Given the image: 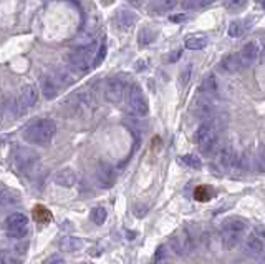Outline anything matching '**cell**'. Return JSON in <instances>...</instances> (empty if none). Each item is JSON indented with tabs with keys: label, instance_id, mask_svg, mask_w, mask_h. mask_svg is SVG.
I'll return each mask as SVG.
<instances>
[{
	"label": "cell",
	"instance_id": "28",
	"mask_svg": "<svg viewBox=\"0 0 265 264\" xmlns=\"http://www.w3.org/2000/svg\"><path fill=\"white\" fill-rule=\"evenodd\" d=\"M171 248H173V251L179 254V256H184V244H182V239H181V234H179V231L176 234H173V238H171Z\"/></svg>",
	"mask_w": 265,
	"mask_h": 264
},
{
	"label": "cell",
	"instance_id": "8",
	"mask_svg": "<svg viewBox=\"0 0 265 264\" xmlns=\"http://www.w3.org/2000/svg\"><path fill=\"white\" fill-rule=\"evenodd\" d=\"M257 56H259V45L257 42H247L242 49L239 52V58L240 63H242V68H249L257 62Z\"/></svg>",
	"mask_w": 265,
	"mask_h": 264
},
{
	"label": "cell",
	"instance_id": "19",
	"mask_svg": "<svg viewBox=\"0 0 265 264\" xmlns=\"http://www.w3.org/2000/svg\"><path fill=\"white\" fill-rule=\"evenodd\" d=\"M28 224V218L23 213H12L7 216L5 219V231L12 228H22V226Z\"/></svg>",
	"mask_w": 265,
	"mask_h": 264
},
{
	"label": "cell",
	"instance_id": "14",
	"mask_svg": "<svg viewBox=\"0 0 265 264\" xmlns=\"http://www.w3.org/2000/svg\"><path fill=\"white\" fill-rule=\"evenodd\" d=\"M217 161L222 168H230L234 163H237V155H235L234 146H224L217 155Z\"/></svg>",
	"mask_w": 265,
	"mask_h": 264
},
{
	"label": "cell",
	"instance_id": "3",
	"mask_svg": "<svg viewBox=\"0 0 265 264\" xmlns=\"http://www.w3.org/2000/svg\"><path fill=\"white\" fill-rule=\"evenodd\" d=\"M94 55V47L91 44H87L83 47H78L68 55V65L77 72H87L91 65V58Z\"/></svg>",
	"mask_w": 265,
	"mask_h": 264
},
{
	"label": "cell",
	"instance_id": "31",
	"mask_svg": "<svg viewBox=\"0 0 265 264\" xmlns=\"http://www.w3.org/2000/svg\"><path fill=\"white\" fill-rule=\"evenodd\" d=\"M27 249H28V243H27V241H18V243L13 244V248H12V256H18V258L25 256V254H27Z\"/></svg>",
	"mask_w": 265,
	"mask_h": 264
},
{
	"label": "cell",
	"instance_id": "38",
	"mask_svg": "<svg viewBox=\"0 0 265 264\" xmlns=\"http://www.w3.org/2000/svg\"><path fill=\"white\" fill-rule=\"evenodd\" d=\"M181 161L186 163V164H191L192 168H199V166H201V163H199L197 159L192 158V157H184V158H181Z\"/></svg>",
	"mask_w": 265,
	"mask_h": 264
},
{
	"label": "cell",
	"instance_id": "40",
	"mask_svg": "<svg viewBox=\"0 0 265 264\" xmlns=\"http://www.w3.org/2000/svg\"><path fill=\"white\" fill-rule=\"evenodd\" d=\"M132 2H134V3H139V0H132Z\"/></svg>",
	"mask_w": 265,
	"mask_h": 264
},
{
	"label": "cell",
	"instance_id": "39",
	"mask_svg": "<svg viewBox=\"0 0 265 264\" xmlns=\"http://www.w3.org/2000/svg\"><path fill=\"white\" fill-rule=\"evenodd\" d=\"M45 264H65V261H63V258H60V256H53V258H50L48 261H46Z\"/></svg>",
	"mask_w": 265,
	"mask_h": 264
},
{
	"label": "cell",
	"instance_id": "29",
	"mask_svg": "<svg viewBox=\"0 0 265 264\" xmlns=\"http://www.w3.org/2000/svg\"><path fill=\"white\" fill-rule=\"evenodd\" d=\"M154 40V32L149 27H144L139 32V45H148Z\"/></svg>",
	"mask_w": 265,
	"mask_h": 264
},
{
	"label": "cell",
	"instance_id": "9",
	"mask_svg": "<svg viewBox=\"0 0 265 264\" xmlns=\"http://www.w3.org/2000/svg\"><path fill=\"white\" fill-rule=\"evenodd\" d=\"M194 115L199 120L209 121L212 118V115H214V103L211 102V98L207 97L197 98V102L194 103Z\"/></svg>",
	"mask_w": 265,
	"mask_h": 264
},
{
	"label": "cell",
	"instance_id": "33",
	"mask_svg": "<svg viewBox=\"0 0 265 264\" xmlns=\"http://www.w3.org/2000/svg\"><path fill=\"white\" fill-rule=\"evenodd\" d=\"M214 0H186L184 5L187 8H204V7H209Z\"/></svg>",
	"mask_w": 265,
	"mask_h": 264
},
{
	"label": "cell",
	"instance_id": "11",
	"mask_svg": "<svg viewBox=\"0 0 265 264\" xmlns=\"http://www.w3.org/2000/svg\"><path fill=\"white\" fill-rule=\"evenodd\" d=\"M264 239L259 238L257 234H250V236L245 239L244 243V253L247 254V256H259V254L264 253Z\"/></svg>",
	"mask_w": 265,
	"mask_h": 264
},
{
	"label": "cell",
	"instance_id": "22",
	"mask_svg": "<svg viewBox=\"0 0 265 264\" xmlns=\"http://www.w3.org/2000/svg\"><path fill=\"white\" fill-rule=\"evenodd\" d=\"M201 92L206 93V95H212V93L217 92V80L212 73L204 78V82L201 85Z\"/></svg>",
	"mask_w": 265,
	"mask_h": 264
},
{
	"label": "cell",
	"instance_id": "16",
	"mask_svg": "<svg viewBox=\"0 0 265 264\" xmlns=\"http://www.w3.org/2000/svg\"><path fill=\"white\" fill-rule=\"evenodd\" d=\"M247 224H245L244 219L240 218H229L225 219L221 226V231H225V233H235V234H242Z\"/></svg>",
	"mask_w": 265,
	"mask_h": 264
},
{
	"label": "cell",
	"instance_id": "34",
	"mask_svg": "<svg viewBox=\"0 0 265 264\" xmlns=\"http://www.w3.org/2000/svg\"><path fill=\"white\" fill-rule=\"evenodd\" d=\"M247 5V0H227L225 2V7L229 8L232 12H239Z\"/></svg>",
	"mask_w": 265,
	"mask_h": 264
},
{
	"label": "cell",
	"instance_id": "1",
	"mask_svg": "<svg viewBox=\"0 0 265 264\" xmlns=\"http://www.w3.org/2000/svg\"><path fill=\"white\" fill-rule=\"evenodd\" d=\"M56 133V125L53 120H48V118H40V120H35L32 121L30 125L23 130V140L30 145H35V146H44V145H48L53 136Z\"/></svg>",
	"mask_w": 265,
	"mask_h": 264
},
{
	"label": "cell",
	"instance_id": "23",
	"mask_svg": "<svg viewBox=\"0 0 265 264\" xmlns=\"http://www.w3.org/2000/svg\"><path fill=\"white\" fill-rule=\"evenodd\" d=\"M55 78H56V82H60L61 85H72L75 82V77L68 68H56Z\"/></svg>",
	"mask_w": 265,
	"mask_h": 264
},
{
	"label": "cell",
	"instance_id": "21",
	"mask_svg": "<svg viewBox=\"0 0 265 264\" xmlns=\"http://www.w3.org/2000/svg\"><path fill=\"white\" fill-rule=\"evenodd\" d=\"M207 45V39L204 35H192L186 40V47L189 50H202Z\"/></svg>",
	"mask_w": 265,
	"mask_h": 264
},
{
	"label": "cell",
	"instance_id": "5",
	"mask_svg": "<svg viewBox=\"0 0 265 264\" xmlns=\"http://www.w3.org/2000/svg\"><path fill=\"white\" fill-rule=\"evenodd\" d=\"M125 93H126V83L123 82V78L113 77L106 82L105 98L110 103H120L125 98Z\"/></svg>",
	"mask_w": 265,
	"mask_h": 264
},
{
	"label": "cell",
	"instance_id": "7",
	"mask_svg": "<svg viewBox=\"0 0 265 264\" xmlns=\"http://www.w3.org/2000/svg\"><path fill=\"white\" fill-rule=\"evenodd\" d=\"M96 181H98V185L101 188H105V190H108V188H111L113 185H115L116 174H115V169H113V166L110 163L98 161V164H96Z\"/></svg>",
	"mask_w": 265,
	"mask_h": 264
},
{
	"label": "cell",
	"instance_id": "24",
	"mask_svg": "<svg viewBox=\"0 0 265 264\" xmlns=\"http://www.w3.org/2000/svg\"><path fill=\"white\" fill-rule=\"evenodd\" d=\"M199 146H201V153L202 155H206V157H211V155L217 150V146H219V138H217V135H216V136H212L211 140H207L206 143H202V145H199Z\"/></svg>",
	"mask_w": 265,
	"mask_h": 264
},
{
	"label": "cell",
	"instance_id": "17",
	"mask_svg": "<svg viewBox=\"0 0 265 264\" xmlns=\"http://www.w3.org/2000/svg\"><path fill=\"white\" fill-rule=\"evenodd\" d=\"M116 20H118V25L126 30V28H131L136 22H138V15L130 10H120L116 15Z\"/></svg>",
	"mask_w": 265,
	"mask_h": 264
},
{
	"label": "cell",
	"instance_id": "18",
	"mask_svg": "<svg viewBox=\"0 0 265 264\" xmlns=\"http://www.w3.org/2000/svg\"><path fill=\"white\" fill-rule=\"evenodd\" d=\"M240 238H242V234L225 233V231H222V234H221V244H222V248H224V249L230 251V249L237 248V244L240 243Z\"/></svg>",
	"mask_w": 265,
	"mask_h": 264
},
{
	"label": "cell",
	"instance_id": "6",
	"mask_svg": "<svg viewBox=\"0 0 265 264\" xmlns=\"http://www.w3.org/2000/svg\"><path fill=\"white\" fill-rule=\"evenodd\" d=\"M39 100V90H37L35 85L32 83H27L23 85L20 88V93H18V98H17V103H18V108L20 111H27L28 108H32L33 105Z\"/></svg>",
	"mask_w": 265,
	"mask_h": 264
},
{
	"label": "cell",
	"instance_id": "27",
	"mask_svg": "<svg viewBox=\"0 0 265 264\" xmlns=\"http://www.w3.org/2000/svg\"><path fill=\"white\" fill-rule=\"evenodd\" d=\"M153 2H154L156 10L168 12V10H173V8L177 5L179 0H153Z\"/></svg>",
	"mask_w": 265,
	"mask_h": 264
},
{
	"label": "cell",
	"instance_id": "10",
	"mask_svg": "<svg viewBox=\"0 0 265 264\" xmlns=\"http://www.w3.org/2000/svg\"><path fill=\"white\" fill-rule=\"evenodd\" d=\"M53 181L61 188H72L77 183V173L72 168H61L53 174Z\"/></svg>",
	"mask_w": 265,
	"mask_h": 264
},
{
	"label": "cell",
	"instance_id": "32",
	"mask_svg": "<svg viewBox=\"0 0 265 264\" xmlns=\"http://www.w3.org/2000/svg\"><path fill=\"white\" fill-rule=\"evenodd\" d=\"M18 201V195L15 191H10V190H3L2 191V205H13V203Z\"/></svg>",
	"mask_w": 265,
	"mask_h": 264
},
{
	"label": "cell",
	"instance_id": "41",
	"mask_svg": "<svg viewBox=\"0 0 265 264\" xmlns=\"http://www.w3.org/2000/svg\"><path fill=\"white\" fill-rule=\"evenodd\" d=\"M260 264H265V258H264V261H262V263H260Z\"/></svg>",
	"mask_w": 265,
	"mask_h": 264
},
{
	"label": "cell",
	"instance_id": "20",
	"mask_svg": "<svg viewBox=\"0 0 265 264\" xmlns=\"http://www.w3.org/2000/svg\"><path fill=\"white\" fill-rule=\"evenodd\" d=\"M249 22L250 20H232L229 25V35L234 37V39L242 37L245 34V30L249 28V25H245V23H249Z\"/></svg>",
	"mask_w": 265,
	"mask_h": 264
},
{
	"label": "cell",
	"instance_id": "37",
	"mask_svg": "<svg viewBox=\"0 0 265 264\" xmlns=\"http://www.w3.org/2000/svg\"><path fill=\"white\" fill-rule=\"evenodd\" d=\"M191 73H192V65L189 63L187 67L182 70V73H181V80H179V82H181V87H186V85L189 83V78H191Z\"/></svg>",
	"mask_w": 265,
	"mask_h": 264
},
{
	"label": "cell",
	"instance_id": "30",
	"mask_svg": "<svg viewBox=\"0 0 265 264\" xmlns=\"http://www.w3.org/2000/svg\"><path fill=\"white\" fill-rule=\"evenodd\" d=\"M28 233V228L27 226H22V228H12V229H7V236L8 238H13V239H23L27 236Z\"/></svg>",
	"mask_w": 265,
	"mask_h": 264
},
{
	"label": "cell",
	"instance_id": "25",
	"mask_svg": "<svg viewBox=\"0 0 265 264\" xmlns=\"http://www.w3.org/2000/svg\"><path fill=\"white\" fill-rule=\"evenodd\" d=\"M179 234H181V239H182V244H184V253L186 254H191L194 251V239L191 236V233L186 229V228H182L181 231H179Z\"/></svg>",
	"mask_w": 265,
	"mask_h": 264
},
{
	"label": "cell",
	"instance_id": "36",
	"mask_svg": "<svg viewBox=\"0 0 265 264\" xmlns=\"http://www.w3.org/2000/svg\"><path fill=\"white\" fill-rule=\"evenodd\" d=\"M105 56H106V44L103 42V44H99L98 47V50H96V56H94V60H93V67H96V65H99L105 60Z\"/></svg>",
	"mask_w": 265,
	"mask_h": 264
},
{
	"label": "cell",
	"instance_id": "15",
	"mask_svg": "<svg viewBox=\"0 0 265 264\" xmlns=\"http://www.w3.org/2000/svg\"><path fill=\"white\" fill-rule=\"evenodd\" d=\"M58 246L63 253H77V251H80V249L85 248V243H83V239H80V238L65 236V238L60 239Z\"/></svg>",
	"mask_w": 265,
	"mask_h": 264
},
{
	"label": "cell",
	"instance_id": "26",
	"mask_svg": "<svg viewBox=\"0 0 265 264\" xmlns=\"http://www.w3.org/2000/svg\"><path fill=\"white\" fill-rule=\"evenodd\" d=\"M89 218H91V221L94 224H103L108 218V213L105 208H101V206H96V208L91 210V213H89Z\"/></svg>",
	"mask_w": 265,
	"mask_h": 264
},
{
	"label": "cell",
	"instance_id": "4",
	"mask_svg": "<svg viewBox=\"0 0 265 264\" xmlns=\"http://www.w3.org/2000/svg\"><path fill=\"white\" fill-rule=\"evenodd\" d=\"M128 106L130 110L138 116H146L149 111V106H148V100H146L144 93L141 92V88L138 85H132L128 92Z\"/></svg>",
	"mask_w": 265,
	"mask_h": 264
},
{
	"label": "cell",
	"instance_id": "2",
	"mask_svg": "<svg viewBox=\"0 0 265 264\" xmlns=\"http://www.w3.org/2000/svg\"><path fill=\"white\" fill-rule=\"evenodd\" d=\"M12 163L17 168V171L27 174V176H32V173L35 171L40 163V157L35 150L25 148V146H17L12 153Z\"/></svg>",
	"mask_w": 265,
	"mask_h": 264
},
{
	"label": "cell",
	"instance_id": "12",
	"mask_svg": "<svg viewBox=\"0 0 265 264\" xmlns=\"http://www.w3.org/2000/svg\"><path fill=\"white\" fill-rule=\"evenodd\" d=\"M40 90L45 95V98H55L58 95V83H56V78L51 77V75H44L40 78Z\"/></svg>",
	"mask_w": 265,
	"mask_h": 264
},
{
	"label": "cell",
	"instance_id": "35",
	"mask_svg": "<svg viewBox=\"0 0 265 264\" xmlns=\"http://www.w3.org/2000/svg\"><path fill=\"white\" fill-rule=\"evenodd\" d=\"M255 164H257V169L260 173H265V146L257 152V157H255Z\"/></svg>",
	"mask_w": 265,
	"mask_h": 264
},
{
	"label": "cell",
	"instance_id": "13",
	"mask_svg": "<svg viewBox=\"0 0 265 264\" xmlns=\"http://www.w3.org/2000/svg\"><path fill=\"white\" fill-rule=\"evenodd\" d=\"M219 67L222 72H225V73H235V72H239V70H242V63H240L239 53L225 55L224 58L221 60Z\"/></svg>",
	"mask_w": 265,
	"mask_h": 264
}]
</instances>
